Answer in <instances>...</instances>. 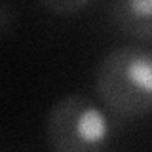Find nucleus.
I'll return each instance as SVG.
<instances>
[{
	"label": "nucleus",
	"mask_w": 152,
	"mask_h": 152,
	"mask_svg": "<svg viewBox=\"0 0 152 152\" xmlns=\"http://www.w3.org/2000/svg\"><path fill=\"white\" fill-rule=\"evenodd\" d=\"M95 91L120 118L152 112V51L142 48L108 51L95 72Z\"/></svg>",
	"instance_id": "1"
},
{
	"label": "nucleus",
	"mask_w": 152,
	"mask_h": 152,
	"mask_svg": "<svg viewBox=\"0 0 152 152\" xmlns=\"http://www.w3.org/2000/svg\"><path fill=\"white\" fill-rule=\"evenodd\" d=\"M46 139L57 152L101 150L110 139V124L88 97L66 95L55 101L48 112Z\"/></svg>",
	"instance_id": "2"
},
{
	"label": "nucleus",
	"mask_w": 152,
	"mask_h": 152,
	"mask_svg": "<svg viewBox=\"0 0 152 152\" xmlns=\"http://www.w3.org/2000/svg\"><path fill=\"white\" fill-rule=\"evenodd\" d=\"M112 17L124 34L137 40L152 38V0H112Z\"/></svg>",
	"instance_id": "3"
},
{
	"label": "nucleus",
	"mask_w": 152,
	"mask_h": 152,
	"mask_svg": "<svg viewBox=\"0 0 152 152\" xmlns=\"http://www.w3.org/2000/svg\"><path fill=\"white\" fill-rule=\"evenodd\" d=\"M51 13L57 15H70V13L80 12L84 6H88L89 0H40Z\"/></svg>",
	"instance_id": "4"
}]
</instances>
